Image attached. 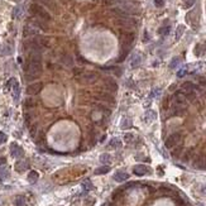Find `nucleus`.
I'll list each match as a JSON object with an SVG mask.
<instances>
[{"instance_id": "obj_42", "label": "nucleus", "mask_w": 206, "mask_h": 206, "mask_svg": "<svg viewBox=\"0 0 206 206\" xmlns=\"http://www.w3.org/2000/svg\"><path fill=\"white\" fill-rule=\"evenodd\" d=\"M5 163H6V158H5V157H1V158H0V166L5 165Z\"/></svg>"}, {"instance_id": "obj_31", "label": "nucleus", "mask_w": 206, "mask_h": 206, "mask_svg": "<svg viewBox=\"0 0 206 206\" xmlns=\"http://www.w3.org/2000/svg\"><path fill=\"white\" fill-rule=\"evenodd\" d=\"M101 99L104 100V101H108V103H114V98H113L111 95H108V94H103Z\"/></svg>"}, {"instance_id": "obj_4", "label": "nucleus", "mask_w": 206, "mask_h": 206, "mask_svg": "<svg viewBox=\"0 0 206 206\" xmlns=\"http://www.w3.org/2000/svg\"><path fill=\"white\" fill-rule=\"evenodd\" d=\"M133 173L135 176H139V177H142V176H145L150 173V168L147 167L144 165H137L133 167Z\"/></svg>"}, {"instance_id": "obj_26", "label": "nucleus", "mask_w": 206, "mask_h": 206, "mask_svg": "<svg viewBox=\"0 0 206 206\" xmlns=\"http://www.w3.org/2000/svg\"><path fill=\"white\" fill-rule=\"evenodd\" d=\"M9 176V171L6 167H0V180H5Z\"/></svg>"}, {"instance_id": "obj_25", "label": "nucleus", "mask_w": 206, "mask_h": 206, "mask_svg": "<svg viewBox=\"0 0 206 206\" xmlns=\"http://www.w3.org/2000/svg\"><path fill=\"white\" fill-rule=\"evenodd\" d=\"M185 95H186V100H188V101H195L197 95L195 91H188V92H185Z\"/></svg>"}, {"instance_id": "obj_3", "label": "nucleus", "mask_w": 206, "mask_h": 206, "mask_svg": "<svg viewBox=\"0 0 206 206\" xmlns=\"http://www.w3.org/2000/svg\"><path fill=\"white\" fill-rule=\"evenodd\" d=\"M186 95H185V92L182 90H178L175 92L173 95V104L175 105H181V106H186Z\"/></svg>"}, {"instance_id": "obj_17", "label": "nucleus", "mask_w": 206, "mask_h": 206, "mask_svg": "<svg viewBox=\"0 0 206 206\" xmlns=\"http://www.w3.org/2000/svg\"><path fill=\"white\" fill-rule=\"evenodd\" d=\"M19 92H20L19 83H18V81H16V80H14V81H13V96H14V100H15V101L19 99Z\"/></svg>"}, {"instance_id": "obj_11", "label": "nucleus", "mask_w": 206, "mask_h": 206, "mask_svg": "<svg viewBox=\"0 0 206 206\" xmlns=\"http://www.w3.org/2000/svg\"><path fill=\"white\" fill-rule=\"evenodd\" d=\"M140 62H142L140 54L139 53H135V54H133L132 60H130V66H132L133 68H135V67H138V66L140 65Z\"/></svg>"}, {"instance_id": "obj_43", "label": "nucleus", "mask_w": 206, "mask_h": 206, "mask_svg": "<svg viewBox=\"0 0 206 206\" xmlns=\"http://www.w3.org/2000/svg\"><path fill=\"white\" fill-rule=\"evenodd\" d=\"M201 193L206 195V185H202V186H201Z\"/></svg>"}, {"instance_id": "obj_14", "label": "nucleus", "mask_w": 206, "mask_h": 206, "mask_svg": "<svg viewBox=\"0 0 206 206\" xmlns=\"http://www.w3.org/2000/svg\"><path fill=\"white\" fill-rule=\"evenodd\" d=\"M80 77H82L85 82H89L90 83V82H94L95 80H96V75L92 73V72H87V73H82Z\"/></svg>"}, {"instance_id": "obj_12", "label": "nucleus", "mask_w": 206, "mask_h": 206, "mask_svg": "<svg viewBox=\"0 0 206 206\" xmlns=\"http://www.w3.org/2000/svg\"><path fill=\"white\" fill-rule=\"evenodd\" d=\"M105 85H106V87H108V90L109 91H116L118 90V83L114 81L113 78H108V80H105Z\"/></svg>"}, {"instance_id": "obj_19", "label": "nucleus", "mask_w": 206, "mask_h": 206, "mask_svg": "<svg viewBox=\"0 0 206 206\" xmlns=\"http://www.w3.org/2000/svg\"><path fill=\"white\" fill-rule=\"evenodd\" d=\"M14 206H27V199L24 196H16L14 199Z\"/></svg>"}, {"instance_id": "obj_23", "label": "nucleus", "mask_w": 206, "mask_h": 206, "mask_svg": "<svg viewBox=\"0 0 206 206\" xmlns=\"http://www.w3.org/2000/svg\"><path fill=\"white\" fill-rule=\"evenodd\" d=\"M170 31H171V27L166 24V26H162L161 28L158 29V34H161V36L165 37V36H167L168 33H170Z\"/></svg>"}, {"instance_id": "obj_16", "label": "nucleus", "mask_w": 206, "mask_h": 206, "mask_svg": "<svg viewBox=\"0 0 206 206\" xmlns=\"http://www.w3.org/2000/svg\"><path fill=\"white\" fill-rule=\"evenodd\" d=\"M155 118H157L155 111L154 110H148V111L145 113V115H144V120L147 121V123H150V121L155 120Z\"/></svg>"}, {"instance_id": "obj_40", "label": "nucleus", "mask_w": 206, "mask_h": 206, "mask_svg": "<svg viewBox=\"0 0 206 206\" xmlns=\"http://www.w3.org/2000/svg\"><path fill=\"white\" fill-rule=\"evenodd\" d=\"M199 82L200 85L206 86V76H199Z\"/></svg>"}, {"instance_id": "obj_21", "label": "nucleus", "mask_w": 206, "mask_h": 206, "mask_svg": "<svg viewBox=\"0 0 206 206\" xmlns=\"http://www.w3.org/2000/svg\"><path fill=\"white\" fill-rule=\"evenodd\" d=\"M100 162L103 163V165H106V163H110L111 162V155L109 153H103L100 155Z\"/></svg>"}, {"instance_id": "obj_32", "label": "nucleus", "mask_w": 206, "mask_h": 206, "mask_svg": "<svg viewBox=\"0 0 206 206\" xmlns=\"http://www.w3.org/2000/svg\"><path fill=\"white\" fill-rule=\"evenodd\" d=\"M82 187L85 188V190H87V191H90V190H92V187H94V186H92L91 181H89V180H87V181H85V182L82 183Z\"/></svg>"}, {"instance_id": "obj_27", "label": "nucleus", "mask_w": 206, "mask_h": 206, "mask_svg": "<svg viewBox=\"0 0 206 206\" xmlns=\"http://www.w3.org/2000/svg\"><path fill=\"white\" fill-rule=\"evenodd\" d=\"M22 11H23V8L18 5V6H15L14 9H13V18H19L20 15H22Z\"/></svg>"}, {"instance_id": "obj_35", "label": "nucleus", "mask_w": 206, "mask_h": 206, "mask_svg": "<svg viewBox=\"0 0 206 206\" xmlns=\"http://www.w3.org/2000/svg\"><path fill=\"white\" fill-rule=\"evenodd\" d=\"M133 139H134V135H133L132 133H128V134H125V135H124V140L127 142V143L133 142Z\"/></svg>"}, {"instance_id": "obj_36", "label": "nucleus", "mask_w": 206, "mask_h": 206, "mask_svg": "<svg viewBox=\"0 0 206 206\" xmlns=\"http://www.w3.org/2000/svg\"><path fill=\"white\" fill-rule=\"evenodd\" d=\"M191 155H192V150H188V152H186V153H185V155H183V161L185 162H188L191 159Z\"/></svg>"}, {"instance_id": "obj_41", "label": "nucleus", "mask_w": 206, "mask_h": 206, "mask_svg": "<svg viewBox=\"0 0 206 206\" xmlns=\"http://www.w3.org/2000/svg\"><path fill=\"white\" fill-rule=\"evenodd\" d=\"M175 201H176V204H177V205H185V201L182 200V199H181V197H175Z\"/></svg>"}, {"instance_id": "obj_37", "label": "nucleus", "mask_w": 206, "mask_h": 206, "mask_svg": "<svg viewBox=\"0 0 206 206\" xmlns=\"http://www.w3.org/2000/svg\"><path fill=\"white\" fill-rule=\"evenodd\" d=\"M6 139H8L6 134H5V133H3V132H0V145H1L3 143H5Z\"/></svg>"}, {"instance_id": "obj_30", "label": "nucleus", "mask_w": 206, "mask_h": 206, "mask_svg": "<svg viewBox=\"0 0 206 206\" xmlns=\"http://www.w3.org/2000/svg\"><path fill=\"white\" fill-rule=\"evenodd\" d=\"M195 3H196V0H185L182 6L185 8V9H188V8H191V6L195 5Z\"/></svg>"}, {"instance_id": "obj_18", "label": "nucleus", "mask_w": 206, "mask_h": 206, "mask_svg": "<svg viewBox=\"0 0 206 206\" xmlns=\"http://www.w3.org/2000/svg\"><path fill=\"white\" fill-rule=\"evenodd\" d=\"M121 147V142L119 138H113V139L109 142V148H113V149H118Z\"/></svg>"}, {"instance_id": "obj_39", "label": "nucleus", "mask_w": 206, "mask_h": 206, "mask_svg": "<svg viewBox=\"0 0 206 206\" xmlns=\"http://www.w3.org/2000/svg\"><path fill=\"white\" fill-rule=\"evenodd\" d=\"M186 73H187V70L186 68H182V70H180L178 72H177V77H183Z\"/></svg>"}, {"instance_id": "obj_6", "label": "nucleus", "mask_w": 206, "mask_h": 206, "mask_svg": "<svg viewBox=\"0 0 206 206\" xmlns=\"http://www.w3.org/2000/svg\"><path fill=\"white\" fill-rule=\"evenodd\" d=\"M42 87H43V85H42L41 82L32 83V85H29V86L27 87V94H28V95H37L38 92H41Z\"/></svg>"}, {"instance_id": "obj_1", "label": "nucleus", "mask_w": 206, "mask_h": 206, "mask_svg": "<svg viewBox=\"0 0 206 206\" xmlns=\"http://www.w3.org/2000/svg\"><path fill=\"white\" fill-rule=\"evenodd\" d=\"M29 10H31V13L34 16L44 20V22H49V20H51V15H49V13L44 9L43 6H41L39 4H36V3L32 4L31 8H29Z\"/></svg>"}, {"instance_id": "obj_46", "label": "nucleus", "mask_w": 206, "mask_h": 206, "mask_svg": "<svg viewBox=\"0 0 206 206\" xmlns=\"http://www.w3.org/2000/svg\"><path fill=\"white\" fill-rule=\"evenodd\" d=\"M103 206H106V205H103Z\"/></svg>"}, {"instance_id": "obj_13", "label": "nucleus", "mask_w": 206, "mask_h": 206, "mask_svg": "<svg viewBox=\"0 0 206 206\" xmlns=\"http://www.w3.org/2000/svg\"><path fill=\"white\" fill-rule=\"evenodd\" d=\"M24 37H31V36H34L37 34V29L32 26H26L24 27V32H23Z\"/></svg>"}, {"instance_id": "obj_28", "label": "nucleus", "mask_w": 206, "mask_h": 206, "mask_svg": "<svg viewBox=\"0 0 206 206\" xmlns=\"http://www.w3.org/2000/svg\"><path fill=\"white\" fill-rule=\"evenodd\" d=\"M204 52H205V47H204V46L201 44V43H199V44H197L196 47H195V54H196V56H201V54H202Z\"/></svg>"}, {"instance_id": "obj_45", "label": "nucleus", "mask_w": 206, "mask_h": 206, "mask_svg": "<svg viewBox=\"0 0 206 206\" xmlns=\"http://www.w3.org/2000/svg\"><path fill=\"white\" fill-rule=\"evenodd\" d=\"M109 206H114V205H113V204H110V205H109Z\"/></svg>"}, {"instance_id": "obj_7", "label": "nucleus", "mask_w": 206, "mask_h": 206, "mask_svg": "<svg viewBox=\"0 0 206 206\" xmlns=\"http://www.w3.org/2000/svg\"><path fill=\"white\" fill-rule=\"evenodd\" d=\"M113 178H114V181H116V182H124V181H127L129 178V175L127 173V172L118 171L113 176Z\"/></svg>"}, {"instance_id": "obj_29", "label": "nucleus", "mask_w": 206, "mask_h": 206, "mask_svg": "<svg viewBox=\"0 0 206 206\" xmlns=\"http://www.w3.org/2000/svg\"><path fill=\"white\" fill-rule=\"evenodd\" d=\"M183 32H185V27H183V26H178L177 31H176V39L178 41V39L181 38V37H182Z\"/></svg>"}, {"instance_id": "obj_20", "label": "nucleus", "mask_w": 206, "mask_h": 206, "mask_svg": "<svg viewBox=\"0 0 206 206\" xmlns=\"http://www.w3.org/2000/svg\"><path fill=\"white\" fill-rule=\"evenodd\" d=\"M132 125H133L132 119H130V118H124L120 123V128L121 129H129V128H132Z\"/></svg>"}, {"instance_id": "obj_15", "label": "nucleus", "mask_w": 206, "mask_h": 206, "mask_svg": "<svg viewBox=\"0 0 206 206\" xmlns=\"http://www.w3.org/2000/svg\"><path fill=\"white\" fill-rule=\"evenodd\" d=\"M38 178H39V175L37 171H31L28 173V182L29 183H36L37 181H38Z\"/></svg>"}, {"instance_id": "obj_8", "label": "nucleus", "mask_w": 206, "mask_h": 206, "mask_svg": "<svg viewBox=\"0 0 206 206\" xmlns=\"http://www.w3.org/2000/svg\"><path fill=\"white\" fill-rule=\"evenodd\" d=\"M13 53V47L9 43H5L0 47V56H9Z\"/></svg>"}, {"instance_id": "obj_10", "label": "nucleus", "mask_w": 206, "mask_h": 206, "mask_svg": "<svg viewBox=\"0 0 206 206\" xmlns=\"http://www.w3.org/2000/svg\"><path fill=\"white\" fill-rule=\"evenodd\" d=\"M197 89V86L191 81H186L182 83V91L183 92H188V91H195Z\"/></svg>"}, {"instance_id": "obj_2", "label": "nucleus", "mask_w": 206, "mask_h": 206, "mask_svg": "<svg viewBox=\"0 0 206 206\" xmlns=\"http://www.w3.org/2000/svg\"><path fill=\"white\" fill-rule=\"evenodd\" d=\"M181 140H182V134H181L180 132H176V133H172L171 135L167 138L165 144H166V147L168 149H172V148H175Z\"/></svg>"}, {"instance_id": "obj_9", "label": "nucleus", "mask_w": 206, "mask_h": 206, "mask_svg": "<svg viewBox=\"0 0 206 206\" xmlns=\"http://www.w3.org/2000/svg\"><path fill=\"white\" fill-rule=\"evenodd\" d=\"M28 167H29V163L27 161H18L15 163V170H16V172H19V173L24 172Z\"/></svg>"}, {"instance_id": "obj_24", "label": "nucleus", "mask_w": 206, "mask_h": 206, "mask_svg": "<svg viewBox=\"0 0 206 206\" xmlns=\"http://www.w3.org/2000/svg\"><path fill=\"white\" fill-rule=\"evenodd\" d=\"M180 62H181V58H180V57H175V58H172V61L170 62V68H171V70L177 68L178 65H180Z\"/></svg>"}, {"instance_id": "obj_38", "label": "nucleus", "mask_w": 206, "mask_h": 206, "mask_svg": "<svg viewBox=\"0 0 206 206\" xmlns=\"http://www.w3.org/2000/svg\"><path fill=\"white\" fill-rule=\"evenodd\" d=\"M165 1L166 0H154V5L157 8H162L163 5H165Z\"/></svg>"}, {"instance_id": "obj_34", "label": "nucleus", "mask_w": 206, "mask_h": 206, "mask_svg": "<svg viewBox=\"0 0 206 206\" xmlns=\"http://www.w3.org/2000/svg\"><path fill=\"white\" fill-rule=\"evenodd\" d=\"M24 104H26V108H33L34 106V100H33L32 98H28Z\"/></svg>"}, {"instance_id": "obj_22", "label": "nucleus", "mask_w": 206, "mask_h": 206, "mask_svg": "<svg viewBox=\"0 0 206 206\" xmlns=\"http://www.w3.org/2000/svg\"><path fill=\"white\" fill-rule=\"evenodd\" d=\"M110 171V167L109 166H103V167H99L95 170V175H105Z\"/></svg>"}, {"instance_id": "obj_33", "label": "nucleus", "mask_w": 206, "mask_h": 206, "mask_svg": "<svg viewBox=\"0 0 206 206\" xmlns=\"http://www.w3.org/2000/svg\"><path fill=\"white\" fill-rule=\"evenodd\" d=\"M181 153H182V147H177V148H176L175 150H173V152H172V155H173V157H176V158H177V157H180V154Z\"/></svg>"}, {"instance_id": "obj_5", "label": "nucleus", "mask_w": 206, "mask_h": 206, "mask_svg": "<svg viewBox=\"0 0 206 206\" xmlns=\"http://www.w3.org/2000/svg\"><path fill=\"white\" fill-rule=\"evenodd\" d=\"M10 153L14 158H22L24 155V150L22 147H19L16 143H13V144L10 145Z\"/></svg>"}, {"instance_id": "obj_44", "label": "nucleus", "mask_w": 206, "mask_h": 206, "mask_svg": "<svg viewBox=\"0 0 206 206\" xmlns=\"http://www.w3.org/2000/svg\"><path fill=\"white\" fill-rule=\"evenodd\" d=\"M197 206H204V205H202V204H199V205H197Z\"/></svg>"}]
</instances>
